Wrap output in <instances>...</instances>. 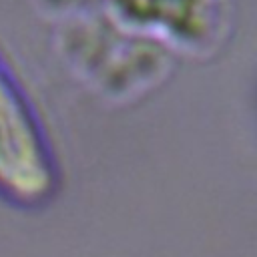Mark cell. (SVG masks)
<instances>
[{"instance_id":"6da1fadb","label":"cell","mask_w":257,"mask_h":257,"mask_svg":"<svg viewBox=\"0 0 257 257\" xmlns=\"http://www.w3.org/2000/svg\"><path fill=\"white\" fill-rule=\"evenodd\" d=\"M58 171L40 116L0 54V197L38 207L56 191Z\"/></svg>"}]
</instances>
